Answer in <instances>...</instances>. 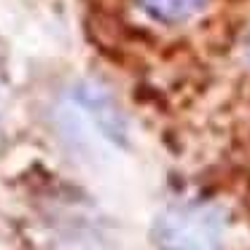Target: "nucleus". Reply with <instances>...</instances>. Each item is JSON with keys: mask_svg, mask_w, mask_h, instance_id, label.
<instances>
[{"mask_svg": "<svg viewBox=\"0 0 250 250\" xmlns=\"http://www.w3.org/2000/svg\"><path fill=\"white\" fill-rule=\"evenodd\" d=\"M159 250H215L218 248V221L207 207L180 205L169 207L156 223Z\"/></svg>", "mask_w": 250, "mask_h": 250, "instance_id": "nucleus-1", "label": "nucleus"}, {"mask_svg": "<svg viewBox=\"0 0 250 250\" xmlns=\"http://www.w3.org/2000/svg\"><path fill=\"white\" fill-rule=\"evenodd\" d=\"M137 3L159 22H186L205 8L207 0H137Z\"/></svg>", "mask_w": 250, "mask_h": 250, "instance_id": "nucleus-2", "label": "nucleus"}, {"mask_svg": "<svg viewBox=\"0 0 250 250\" xmlns=\"http://www.w3.org/2000/svg\"><path fill=\"white\" fill-rule=\"evenodd\" d=\"M3 97H6V62H3V49H0V116H3Z\"/></svg>", "mask_w": 250, "mask_h": 250, "instance_id": "nucleus-3", "label": "nucleus"}]
</instances>
